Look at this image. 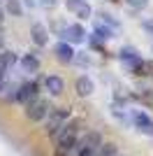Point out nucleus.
Here are the masks:
<instances>
[{"instance_id":"4","label":"nucleus","mask_w":153,"mask_h":156,"mask_svg":"<svg viewBox=\"0 0 153 156\" xmlns=\"http://www.w3.org/2000/svg\"><path fill=\"white\" fill-rule=\"evenodd\" d=\"M49 112H51V103L42 96H37L35 100H30V103L25 105V117L30 119L32 124H42L49 117Z\"/></svg>"},{"instance_id":"22","label":"nucleus","mask_w":153,"mask_h":156,"mask_svg":"<svg viewBox=\"0 0 153 156\" xmlns=\"http://www.w3.org/2000/svg\"><path fill=\"white\" fill-rule=\"evenodd\" d=\"M141 28H144V30H146L148 35L153 37V21H151V19H146V21H144V23H141Z\"/></svg>"},{"instance_id":"14","label":"nucleus","mask_w":153,"mask_h":156,"mask_svg":"<svg viewBox=\"0 0 153 156\" xmlns=\"http://www.w3.org/2000/svg\"><path fill=\"white\" fill-rule=\"evenodd\" d=\"M44 86H46V91H49L51 96H60V93L65 91V82H63V77H58V75H49V77L44 79Z\"/></svg>"},{"instance_id":"20","label":"nucleus","mask_w":153,"mask_h":156,"mask_svg":"<svg viewBox=\"0 0 153 156\" xmlns=\"http://www.w3.org/2000/svg\"><path fill=\"white\" fill-rule=\"evenodd\" d=\"M141 75H151V77H153V61H144V70H141Z\"/></svg>"},{"instance_id":"19","label":"nucleus","mask_w":153,"mask_h":156,"mask_svg":"<svg viewBox=\"0 0 153 156\" xmlns=\"http://www.w3.org/2000/svg\"><path fill=\"white\" fill-rule=\"evenodd\" d=\"M72 63L81 65V68H88V65H90V58H88V56H86L83 51H79V54H74V58H72Z\"/></svg>"},{"instance_id":"8","label":"nucleus","mask_w":153,"mask_h":156,"mask_svg":"<svg viewBox=\"0 0 153 156\" xmlns=\"http://www.w3.org/2000/svg\"><path fill=\"white\" fill-rule=\"evenodd\" d=\"M130 119H132L134 128H139L144 135H153V119L148 117L146 112H141V110H132V112H130Z\"/></svg>"},{"instance_id":"15","label":"nucleus","mask_w":153,"mask_h":156,"mask_svg":"<svg viewBox=\"0 0 153 156\" xmlns=\"http://www.w3.org/2000/svg\"><path fill=\"white\" fill-rule=\"evenodd\" d=\"M5 12L9 14V16H23V5H21L19 0H7Z\"/></svg>"},{"instance_id":"6","label":"nucleus","mask_w":153,"mask_h":156,"mask_svg":"<svg viewBox=\"0 0 153 156\" xmlns=\"http://www.w3.org/2000/svg\"><path fill=\"white\" fill-rule=\"evenodd\" d=\"M37 96H39V82L37 79H23V82H19V86H16V103L28 105Z\"/></svg>"},{"instance_id":"12","label":"nucleus","mask_w":153,"mask_h":156,"mask_svg":"<svg viewBox=\"0 0 153 156\" xmlns=\"http://www.w3.org/2000/svg\"><path fill=\"white\" fill-rule=\"evenodd\" d=\"M74 89H76V96L81 98H88L90 93L95 91V84H93V79L88 77V75H79L74 82Z\"/></svg>"},{"instance_id":"2","label":"nucleus","mask_w":153,"mask_h":156,"mask_svg":"<svg viewBox=\"0 0 153 156\" xmlns=\"http://www.w3.org/2000/svg\"><path fill=\"white\" fill-rule=\"evenodd\" d=\"M102 142H104V140H102L100 130H86V133L76 140V147H74V151H72V156H95Z\"/></svg>"},{"instance_id":"16","label":"nucleus","mask_w":153,"mask_h":156,"mask_svg":"<svg viewBox=\"0 0 153 156\" xmlns=\"http://www.w3.org/2000/svg\"><path fill=\"white\" fill-rule=\"evenodd\" d=\"M116 154H118V147L114 142H102L95 156H116Z\"/></svg>"},{"instance_id":"7","label":"nucleus","mask_w":153,"mask_h":156,"mask_svg":"<svg viewBox=\"0 0 153 156\" xmlns=\"http://www.w3.org/2000/svg\"><path fill=\"white\" fill-rule=\"evenodd\" d=\"M86 37H88V33L81 23H70L60 30V40L67 44H81V42H86Z\"/></svg>"},{"instance_id":"9","label":"nucleus","mask_w":153,"mask_h":156,"mask_svg":"<svg viewBox=\"0 0 153 156\" xmlns=\"http://www.w3.org/2000/svg\"><path fill=\"white\" fill-rule=\"evenodd\" d=\"M65 7L79 19H90V14H93V7L86 0H65Z\"/></svg>"},{"instance_id":"13","label":"nucleus","mask_w":153,"mask_h":156,"mask_svg":"<svg viewBox=\"0 0 153 156\" xmlns=\"http://www.w3.org/2000/svg\"><path fill=\"white\" fill-rule=\"evenodd\" d=\"M19 65H21V70L28 72V75H37L39 72V61L35 54H23L19 58Z\"/></svg>"},{"instance_id":"21","label":"nucleus","mask_w":153,"mask_h":156,"mask_svg":"<svg viewBox=\"0 0 153 156\" xmlns=\"http://www.w3.org/2000/svg\"><path fill=\"white\" fill-rule=\"evenodd\" d=\"M127 2H130L134 9H141V7H146V5H148V0H127Z\"/></svg>"},{"instance_id":"5","label":"nucleus","mask_w":153,"mask_h":156,"mask_svg":"<svg viewBox=\"0 0 153 156\" xmlns=\"http://www.w3.org/2000/svg\"><path fill=\"white\" fill-rule=\"evenodd\" d=\"M70 121V107H51L49 117L44 119V130L46 135H51L53 130L63 128L65 124Z\"/></svg>"},{"instance_id":"3","label":"nucleus","mask_w":153,"mask_h":156,"mask_svg":"<svg viewBox=\"0 0 153 156\" xmlns=\"http://www.w3.org/2000/svg\"><path fill=\"white\" fill-rule=\"evenodd\" d=\"M118 61L130 75H141V70H144V58L139 56V51L134 47H121L118 49Z\"/></svg>"},{"instance_id":"10","label":"nucleus","mask_w":153,"mask_h":156,"mask_svg":"<svg viewBox=\"0 0 153 156\" xmlns=\"http://www.w3.org/2000/svg\"><path fill=\"white\" fill-rule=\"evenodd\" d=\"M30 40L37 47H46L49 44V28H46L42 21H35L30 26Z\"/></svg>"},{"instance_id":"27","label":"nucleus","mask_w":153,"mask_h":156,"mask_svg":"<svg viewBox=\"0 0 153 156\" xmlns=\"http://www.w3.org/2000/svg\"><path fill=\"white\" fill-rule=\"evenodd\" d=\"M116 156H123V154H116Z\"/></svg>"},{"instance_id":"26","label":"nucleus","mask_w":153,"mask_h":156,"mask_svg":"<svg viewBox=\"0 0 153 156\" xmlns=\"http://www.w3.org/2000/svg\"><path fill=\"white\" fill-rule=\"evenodd\" d=\"M2 16H5V12H2V9H0V26H2Z\"/></svg>"},{"instance_id":"11","label":"nucleus","mask_w":153,"mask_h":156,"mask_svg":"<svg viewBox=\"0 0 153 156\" xmlns=\"http://www.w3.org/2000/svg\"><path fill=\"white\" fill-rule=\"evenodd\" d=\"M74 49H72V44H67V42H58L56 47H53V56H56V61H60V63H72V58H74Z\"/></svg>"},{"instance_id":"23","label":"nucleus","mask_w":153,"mask_h":156,"mask_svg":"<svg viewBox=\"0 0 153 156\" xmlns=\"http://www.w3.org/2000/svg\"><path fill=\"white\" fill-rule=\"evenodd\" d=\"M42 7H53V5H58V0H37Z\"/></svg>"},{"instance_id":"1","label":"nucleus","mask_w":153,"mask_h":156,"mask_svg":"<svg viewBox=\"0 0 153 156\" xmlns=\"http://www.w3.org/2000/svg\"><path fill=\"white\" fill-rule=\"evenodd\" d=\"M81 128H83L81 121H67L63 128L53 130V133L49 135L51 144H53V156H72Z\"/></svg>"},{"instance_id":"18","label":"nucleus","mask_w":153,"mask_h":156,"mask_svg":"<svg viewBox=\"0 0 153 156\" xmlns=\"http://www.w3.org/2000/svg\"><path fill=\"white\" fill-rule=\"evenodd\" d=\"M9 72H12V70H9V68H7L2 61H0V91H2V86L9 82Z\"/></svg>"},{"instance_id":"24","label":"nucleus","mask_w":153,"mask_h":156,"mask_svg":"<svg viewBox=\"0 0 153 156\" xmlns=\"http://www.w3.org/2000/svg\"><path fill=\"white\" fill-rule=\"evenodd\" d=\"M0 49H5V33H2V26H0Z\"/></svg>"},{"instance_id":"17","label":"nucleus","mask_w":153,"mask_h":156,"mask_svg":"<svg viewBox=\"0 0 153 156\" xmlns=\"http://www.w3.org/2000/svg\"><path fill=\"white\" fill-rule=\"evenodd\" d=\"M100 19L104 21V26H109V28H114V30H121V23L111 16V14H107V12H100Z\"/></svg>"},{"instance_id":"25","label":"nucleus","mask_w":153,"mask_h":156,"mask_svg":"<svg viewBox=\"0 0 153 156\" xmlns=\"http://www.w3.org/2000/svg\"><path fill=\"white\" fill-rule=\"evenodd\" d=\"M21 5H25V7H35V0H21Z\"/></svg>"}]
</instances>
